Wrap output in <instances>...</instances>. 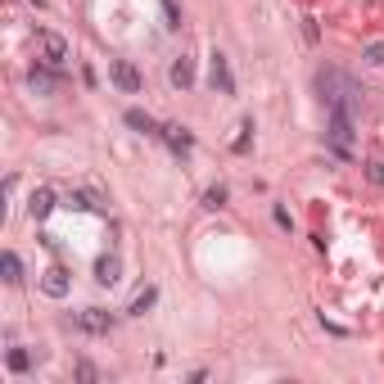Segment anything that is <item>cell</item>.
I'll use <instances>...</instances> for the list:
<instances>
[{
	"mask_svg": "<svg viewBox=\"0 0 384 384\" xmlns=\"http://www.w3.org/2000/svg\"><path fill=\"white\" fill-rule=\"evenodd\" d=\"M163 141H167V149H172V154H190L195 136H190L186 127H176V122H167V127H163Z\"/></svg>",
	"mask_w": 384,
	"mask_h": 384,
	"instance_id": "9",
	"label": "cell"
},
{
	"mask_svg": "<svg viewBox=\"0 0 384 384\" xmlns=\"http://www.w3.org/2000/svg\"><path fill=\"white\" fill-rule=\"evenodd\" d=\"M366 64H375V68L384 64V41H371V45H366Z\"/></svg>",
	"mask_w": 384,
	"mask_h": 384,
	"instance_id": "20",
	"label": "cell"
},
{
	"mask_svg": "<svg viewBox=\"0 0 384 384\" xmlns=\"http://www.w3.org/2000/svg\"><path fill=\"white\" fill-rule=\"evenodd\" d=\"M366 176H371L375 186H384V163H366Z\"/></svg>",
	"mask_w": 384,
	"mask_h": 384,
	"instance_id": "21",
	"label": "cell"
},
{
	"mask_svg": "<svg viewBox=\"0 0 384 384\" xmlns=\"http://www.w3.org/2000/svg\"><path fill=\"white\" fill-rule=\"evenodd\" d=\"M109 82H113V86H118V91H127V95H136V91L145 86L132 59H113V64H109Z\"/></svg>",
	"mask_w": 384,
	"mask_h": 384,
	"instance_id": "3",
	"label": "cell"
},
{
	"mask_svg": "<svg viewBox=\"0 0 384 384\" xmlns=\"http://www.w3.org/2000/svg\"><path fill=\"white\" fill-rule=\"evenodd\" d=\"M32 91H41V95H55V91H59V77L50 73V68H32Z\"/></svg>",
	"mask_w": 384,
	"mask_h": 384,
	"instance_id": "13",
	"label": "cell"
},
{
	"mask_svg": "<svg viewBox=\"0 0 384 384\" xmlns=\"http://www.w3.org/2000/svg\"><path fill=\"white\" fill-rule=\"evenodd\" d=\"M127 127H132V132H141V136H163V127H158V122H154L145 109H127Z\"/></svg>",
	"mask_w": 384,
	"mask_h": 384,
	"instance_id": "11",
	"label": "cell"
},
{
	"mask_svg": "<svg viewBox=\"0 0 384 384\" xmlns=\"http://www.w3.org/2000/svg\"><path fill=\"white\" fill-rule=\"evenodd\" d=\"M27 213H32V221H45L50 213H55V190H32V199H27Z\"/></svg>",
	"mask_w": 384,
	"mask_h": 384,
	"instance_id": "7",
	"label": "cell"
},
{
	"mask_svg": "<svg viewBox=\"0 0 384 384\" xmlns=\"http://www.w3.org/2000/svg\"><path fill=\"white\" fill-rule=\"evenodd\" d=\"M154 303H158V289H154V285H145L141 294L132 298V307H127V312H132V317H145V307H154Z\"/></svg>",
	"mask_w": 384,
	"mask_h": 384,
	"instance_id": "15",
	"label": "cell"
},
{
	"mask_svg": "<svg viewBox=\"0 0 384 384\" xmlns=\"http://www.w3.org/2000/svg\"><path fill=\"white\" fill-rule=\"evenodd\" d=\"M77 330H86V335H109L113 330V312H104V307H86V312H77Z\"/></svg>",
	"mask_w": 384,
	"mask_h": 384,
	"instance_id": "5",
	"label": "cell"
},
{
	"mask_svg": "<svg viewBox=\"0 0 384 384\" xmlns=\"http://www.w3.org/2000/svg\"><path fill=\"white\" fill-rule=\"evenodd\" d=\"M27 366H32V357H27L23 348H10V371H14V375H23Z\"/></svg>",
	"mask_w": 384,
	"mask_h": 384,
	"instance_id": "17",
	"label": "cell"
},
{
	"mask_svg": "<svg viewBox=\"0 0 384 384\" xmlns=\"http://www.w3.org/2000/svg\"><path fill=\"white\" fill-rule=\"evenodd\" d=\"M352 118H357V113L330 109V145H335L339 154H348V145H352Z\"/></svg>",
	"mask_w": 384,
	"mask_h": 384,
	"instance_id": "2",
	"label": "cell"
},
{
	"mask_svg": "<svg viewBox=\"0 0 384 384\" xmlns=\"http://www.w3.org/2000/svg\"><path fill=\"white\" fill-rule=\"evenodd\" d=\"M36 41H41V55H45V64H55V68H59V64L68 59V41H64L59 32H41Z\"/></svg>",
	"mask_w": 384,
	"mask_h": 384,
	"instance_id": "6",
	"label": "cell"
},
{
	"mask_svg": "<svg viewBox=\"0 0 384 384\" xmlns=\"http://www.w3.org/2000/svg\"><path fill=\"white\" fill-rule=\"evenodd\" d=\"M317 91H321V99H326L330 109H348V113L362 109V91H357V82H352L348 73H339V68H321L317 73Z\"/></svg>",
	"mask_w": 384,
	"mask_h": 384,
	"instance_id": "1",
	"label": "cell"
},
{
	"mask_svg": "<svg viewBox=\"0 0 384 384\" xmlns=\"http://www.w3.org/2000/svg\"><path fill=\"white\" fill-rule=\"evenodd\" d=\"M68 285H73V280H68L64 267H50V272L41 276V289H45L50 298H64V294H68Z\"/></svg>",
	"mask_w": 384,
	"mask_h": 384,
	"instance_id": "8",
	"label": "cell"
},
{
	"mask_svg": "<svg viewBox=\"0 0 384 384\" xmlns=\"http://www.w3.org/2000/svg\"><path fill=\"white\" fill-rule=\"evenodd\" d=\"M64 208H77V213H95L99 204H95L91 195H68V199H64Z\"/></svg>",
	"mask_w": 384,
	"mask_h": 384,
	"instance_id": "16",
	"label": "cell"
},
{
	"mask_svg": "<svg viewBox=\"0 0 384 384\" xmlns=\"http://www.w3.org/2000/svg\"><path fill=\"white\" fill-rule=\"evenodd\" d=\"M167 77H172V86H176V91L195 86V59H186V55L172 59V73H167Z\"/></svg>",
	"mask_w": 384,
	"mask_h": 384,
	"instance_id": "10",
	"label": "cell"
},
{
	"mask_svg": "<svg viewBox=\"0 0 384 384\" xmlns=\"http://www.w3.org/2000/svg\"><path fill=\"white\" fill-rule=\"evenodd\" d=\"M118 272H122V263L113 258V253L95 263V280H99V285H118Z\"/></svg>",
	"mask_w": 384,
	"mask_h": 384,
	"instance_id": "12",
	"label": "cell"
},
{
	"mask_svg": "<svg viewBox=\"0 0 384 384\" xmlns=\"http://www.w3.org/2000/svg\"><path fill=\"white\" fill-rule=\"evenodd\" d=\"M204 208H226V186H213L204 195Z\"/></svg>",
	"mask_w": 384,
	"mask_h": 384,
	"instance_id": "18",
	"label": "cell"
},
{
	"mask_svg": "<svg viewBox=\"0 0 384 384\" xmlns=\"http://www.w3.org/2000/svg\"><path fill=\"white\" fill-rule=\"evenodd\" d=\"M208 86L217 91V95H235V77H230V64H226V55H217V50H213V59H208Z\"/></svg>",
	"mask_w": 384,
	"mask_h": 384,
	"instance_id": "4",
	"label": "cell"
},
{
	"mask_svg": "<svg viewBox=\"0 0 384 384\" xmlns=\"http://www.w3.org/2000/svg\"><path fill=\"white\" fill-rule=\"evenodd\" d=\"M163 19H167V27H181V10H176V0H163Z\"/></svg>",
	"mask_w": 384,
	"mask_h": 384,
	"instance_id": "19",
	"label": "cell"
},
{
	"mask_svg": "<svg viewBox=\"0 0 384 384\" xmlns=\"http://www.w3.org/2000/svg\"><path fill=\"white\" fill-rule=\"evenodd\" d=\"M0 272H5V280H10V285H19L23 280V263H19V253H0Z\"/></svg>",
	"mask_w": 384,
	"mask_h": 384,
	"instance_id": "14",
	"label": "cell"
},
{
	"mask_svg": "<svg viewBox=\"0 0 384 384\" xmlns=\"http://www.w3.org/2000/svg\"><path fill=\"white\" fill-rule=\"evenodd\" d=\"M77 380H86V384H91V380H95V366L82 362V366H77Z\"/></svg>",
	"mask_w": 384,
	"mask_h": 384,
	"instance_id": "22",
	"label": "cell"
}]
</instances>
